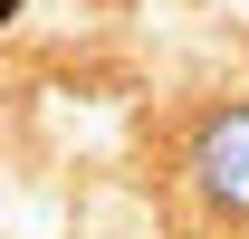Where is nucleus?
<instances>
[{"mask_svg":"<svg viewBox=\"0 0 249 239\" xmlns=\"http://www.w3.org/2000/svg\"><path fill=\"white\" fill-rule=\"evenodd\" d=\"M10 10H19V0H0V19H10Z\"/></svg>","mask_w":249,"mask_h":239,"instance_id":"2","label":"nucleus"},{"mask_svg":"<svg viewBox=\"0 0 249 239\" xmlns=\"http://www.w3.org/2000/svg\"><path fill=\"white\" fill-rule=\"evenodd\" d=\"M201 182H211L220 201L249 210V115H220L211 134H201Z\"/></svg>","mask_w":249,"mask_h":239,"instance_id":"1","label":"nucleus"}]
</instances>
